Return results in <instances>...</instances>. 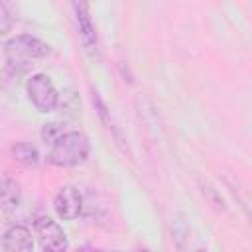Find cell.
<instances>
[{
	"mask_svg": "<svg viewBox=\"0 0 252 252\" xmlns=\"http://www.w3.org/2000/svg\"><path fill=\"white\" fill-rule=\"evenodd\" d=\"M2 246L6 252H33L32 230L24 224L10 226L2 236Z\"/></svg>",
	"mask_w": 252,
	"mask_h": 252,
	"instance_id": "7",
	"label": "cell"
},
{
	"mask_svg": "<svg viewBox=\"0 0 252 252\" xmlns=\"http://www.w3.org/2000/svg\"><path fill=\"white\" fill-rule=\"evenodd\" d=\"M65 134V130H63V124H59V122H47V124H43L41 126V132H39V136H41V140L45 142V144H53L57 138H61Z\"/></svg>",
	"mask_w": 252,
	"mask_h": 252,
	"instance_id": "10",
	"label": "cell"
},
{
	"mask_svg": "<svg viewBox=\"0 0 252 252\" xmlns=\"http://www.w3.org/2000/svg\"><path fill=\"white\" fill-rule=\"evenodd\" d=\"M26 93H28L30 102L39 112H53L59 104V93L51 77L45 73H33L26 81Z\"/></svg>",
	"mask_w": 252,
	"mask_h": 252,
	"instance_id": "3",
	"label": "cell"
},
{
	"mask_svg": "<svg viewBox=\"0 0 252 252\" xmlns=\"http://www.w3.org/2000/svg\"><path fill=\"white\" fill-rule=\"evenodd\" d=\"M93 102H94V108H96V114L100 116V120L106 124V128H112V118H110V110L106 108V104L102 102V98L94 93L93 94Z\"/></svg>",
	"mask_w": 252,
	"mask_h": 252,
	"instance_id": "12",
	"label": "cell"
},
{
	"mask_svg": "<svg viewBox=\"0 0 252 252\" xmlns=\"http://www.w3.org/2000/svg\"><path fill=\"white\" fill-rule=\"evenodd\" d=\"M73 10H75V22H77L79 39L83 43V49L87 51L89 57L94 59L98 55V37H96L94 24L91 20L89 4L87 2H73Z\"/></svg>",
	"mask_w": 252,
	"mask_h": 252,
	"instance_id": "5",
	"label": "cell"
},
{
	"mask_svg": "<svg viewBox=\"0 0 252 252\" xmlns=\"http://www.w3.org/2000/svg\"><path fill=\"white\" fill-rule=\"evenodd\" d=\"M33 232L43 252H67L69 240L65 230L49 217H39L33 222Z\"/></svg>",
	"mask_w": 252,
	"mask_h": 252,
	"instance_id": "4",
	"label": "cell"
},
{
	"mask_svg": "<svg viewBox=\"0 0 252 252\" xmlns=\"http://www.w3.org/2000/svg\"><path fill=\"white\" fill-rule=\"evenodd\" d=\"M91 154V142L83 132H65L57 138L47 152V161L55 167H75L87 161Z\"/></svg>",
	"mask_w": 252,
	"mask_h": 252,
	"instance_id": "2",
	"label": "cell"
},
{
	"mask_svg": "<svg viewBox=\"0 0 252 252\" xmlns=\"http://www.w3.org/2000/svg\"><path fill=\"white\" fill-rule=\"evenodd\" d=\"M12 156L16 161H20L24 165H37L39 163V152L30 142H16L12 146Z\"/></svg>",
	"mask_w": 252,
	"mask_h": 252,
	"instance_id": "9",
	"label": "cell"
},
{
	"mask_svg": "<svg viewBox=\"0 0 252 252\" xmlns=\"http://www.w3.org/2000/svg\"><path fill=\"white\" fill-rule=\"evenodd\" d=\"M83 207H85L83 195L73 185L61 187L57 191L55 199H53V209H55L57 217L63 219V220H75L77 217H81L83 215Z\"/></svg>",
	"mask_w": 252,
	"mask_h": 252,
	"instance_id": "6",
	"label": "cell"
},
{
	"mask_svg": "<svg viewBox=\"0 0 252 252\" xmlns=\"http://www.w3.org/2000/svg\"><path fill=\"white\" fill-rule=\"evenodd\" d=\"M51 51V45L35 35L20 33L6 41L4 45V57L10 69L14 71H26L33 61H39L47 57Z\"/></svg>",
	"mask_w": 252,
	"mask_h": 252,
	"instance_id": "1",
	"label": "cell"
},
{
	"mask_svg": "<svg viewBox=\"0 0 252 252\" xmlns=\"http://www.w3.org/2000/svg\"><path fill=\"white\" fill-rule=\"evenodd\" d=\"M199 252H205V250H199Z\"/></svg>",
	"mask_w": 252,
	"mask_h": 252,
	"instance_id": "14",
	"label": "cell"
},
{
	"mask_svg": "<svg viewBox=\"0 0 252 252\" xmlns=\"http://www.w3.org/2000/svg\"><path fill=\"white\" fill-rule=\"evenodd\" d=\"M12 26H14L12 14H10L8 6L4 2H0V35H8L12 32Z\"/></svg>",
	"mask_w": 252,
	"mask_h": 252,
	"instance_id": "11",
	"label": "cell"
},
{
	"mask_svg": "<svg viewBox=\"0 0 252 252\" xmlns=\"http://www.w3.org/2000/svg\"><path fill=\"white\" fill-rule=\"evenodd\" d=\"M140 252H150V250H140Z\"/></svg>",
	"mask_w": 252,
	"mask_h": 252,
	"instance_id": "13",
	"label": "cell"
},
{
	"mask_svg": "<svg viewBox=\"0 0 252 252\" xmlns=\"http://www.w3.org/2000/svg\"><path fill=\"white\" fill-rule=\"evenodd\" d=\"M20 201H22L20 185L12 177L2 175L0 177V209L6 213H14L20 207Z\"/></svg>",
	"mask_w": 252,
	"mask_h": 252,
	"instance_id": "8",
	"label": "cell"
}]
</instances>
